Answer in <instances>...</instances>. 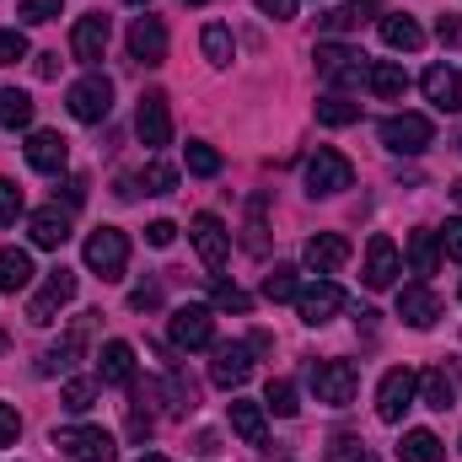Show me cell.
I'll return each instance as SVG.
<instances>
[{"label":"cell","instance_id":"17","mask_svg":"<svg viewBox=\"0 0 462 462\" xmlns=\"http://www.w3.org/2000/svg\"><path fill=\"white\" fill-rule=\"evenodd\" d=\"M65 162H70V140L60 134V129H32V140H27V167L32 172H65Z\"/></svg>","mask_w":462,"mask_h":462},{"label":"cell","instance_id":"57","mask_svg":"<svg viewBox=\"0 0 462 462\" xmlns=\"http://www.w3.org/2000/svg\"><path fill=\"white\" fill-rule=\"evenodd\" d=\"M355 462H376V457H371V452H360V457H355Z\"/></svg>","mask_w":462,"mask_h":462},{"label":"cell","instance_id":"51","mask_svg":"<svg viewBox=\"0 0 462 462\" xmlns=\"http://www.w3.org/2000/svg\"><path fill=\"white\" fill-rule=\"evenodd\" d=\"M360 452H365L360 441H349V436H339V441L328 447V462H355V457H360Z\"/></svg>","mask_w":462,"mask_h":462},{"label":"cell","instance_id":"15","mask_svg":"<svg viewBox=\"0 0 462 462\" xmlns=\"http://www.w3.org/2000/svg\"><path fill=\"white\" fill-rule=\"evenodd\" d=\"M134 129L151 151H162L172 140V108H167V92H145L140 97V114H134Z\"/></svg>","mask_w":462,"mask_h":462},{"label":"cell","instance_id":"41","mask_svg":"<svg viewBox=\"0 0 462 462\" xmlns=\"http://www.w3.org/2000/svg\"><path fill=\"white\" fill-rule=\"evenodd\" d=\"M27 60V32L22 27H0V65H16Z\"/></svg>","mask_w":462,"mask_h":462},{"label":"cell","instance_id":"9","mask_svg":"<svg viewBox=\"0 0 462 462\" xmlns=\"http://www.w3.org/2000/svg\"><path fill=\"white\" fill-rule=\"evenodd\" d=\"M124 263H129V236L118 226H97L87 236V269H92V274L124 280Z\"/></svg>","mask_w":462,"mask_h":462},{"label":"cell","instance_id":"32","mask_svg":"<svg viewBox=\"0 0 462 462\" xmlns=\"http://www.w3.org/2000/svg\"><path fill=\"white\" fill-rule=\"evenodd\" d=\"M360 118V103L349 97V92H323L318 97V124H328V129H345Z\"/></svg>","mask_w":462,"mask_h":462},{"label":"cell","instance_id":"39","mask_svg":"<svg viewBox=\"0 0 462 462\" xmlns=\"http://www.w3.org/2000/svg\"><path fill=\"white\" fill-rule=\"evenodd\" d=\"M189 172H194V178H216V172H221V151L205 145V140H189Z\"/></svg>","mask_w":462,"mask_h":462},{"label":"cell","instance_id":"23","mask_svg":"<svg viewBox=\"0 0 462 462\" xmlns=\"http://www.w3.org/2000/svg\"><path fill=\"white\" fill-rule=\"evenodd\" d=\"M97 382H103V387H129V382H134V345L108 339L103 355H97Z\"/></svg>","mask_w":462,"mask_h":462},{"label":"cell","instance_id":"20","mask_svg":"<svg viewBox=\"0 0 462 462\" xmlns=\"http://www.w3.org/2000/svg\"><path fill=\"white\" fill-rule=\"evenodd\" d=\"M398 318H403L409 328H436L441 296H436L430 285H403V291H398Z\"/></svg>","mask_w":462,"mask_h":462},{"label":"cell","instance_id":"21","mask_svg":"<svg viewBox=\"0 0 462 462\" xmlns=\"http://www.w3.org/2000/svg\"><path fill=\"white\" fill-rule=\"evenodd\" d=\"M420 87H425V97H430L436 114H457L462 108V76L452 70V65H430Z\"/></svg>","mask_w":462,"mask_h":462},{"label":"cell","instance_id":"1","mask_svg":"<svg viewBox=\"0 0 462 462\" xmlns=\"http://www.w3.org/2000/svg\"><path fill=\"white\" fill-rule=\"evenodd\" d=\"M307 382H312L318 403L349 409L355 393H360V365H355V360H312V365H307Z\"/></svg>","mask_w":462,"mask_h":462},{"label":"cell","instance_id":"28","mask_svg":"<svg viewBox=\"0 0 462 462\" xmlns=\"http://www.w3.org/2000/svg\"><path fill=\"white\" fill-rule=\"evenodd\" d=\"M32 253L27 247H0V291L5 296H16V291H27L32 285Z\"/></svg>","mask_w":462,"mask_h":462},{"label":"cell","instance_id":"11","mask_svg":"<svg viewBox=\"0 0 462 462\" xmlns=\"http://www.w3.org/2000/svg\"><path fill=\"white\" fill-rule=\"evenodd\" d=\"M403 274V258H398V247H393V236H371L365 242V269H360V280L371 285V291H393V280Z\"/></svg>","mask_w":462,"mask_h":462},{"label":"cell","instance_id":"14","mask_svg":"<svg viewBox=\"0 0 462 462\" xmlns=\"http://www.w3.org/2000/svg\"><path fill=\"white\" fill-rule=\"evenodd\" d=\"M189 236H194V247H199V258H205V269H221L231 258V231L221 216H194V226H189Z\"/></svg>","mask_w":462,"mask_h":462},{"label":"cell","instance_id":"50","mask_svg":"<svg viewBox=\"0 0 462 462\" xmlns=\"http://www.w3.org/2000/svg\"><path fill=\"white\" fill-rule=\"evenodd\" d=\"M253 5H258L263 16H274V22H291V16H296V0H253Z\"/></svg>","mask_w":462,"mask_h":462},{"label":"cell","instance_id":"40","mask_svg":"<svg viewBox=\"0 0 462 462\" xmlns=\"http://www.w3.org/2000/svg\"><path fill=\"white\" fill-rule=\"evenodd\" d=\"M140 183H145V194H172V189H178V167H167V162H151V167L140 172Z\"/></svg>","mask_w":462,"mask_h":462},{"label":"cell","instance_id":"36","mask_svg":"<svg viewBox=\"0 0 462 462\" xmlns=\"http://www.w3.org/2000/svg\"><path fill=\"white\" fill-rule=\"evenodd\" d=\"M263 409H274L280 420H296V414H301V398H296V382H285V376H274V382H269V393H263Z\"/></svg>","mask_w":462,"mask_h":462},{"label":"cell","instance_id":"37","mask_svg":"<svg viewBox=\"0 0 462 462\" xmlns=\"http://www.w3.org/2000/svg\"><path fill=\"white\" fill-rule=\"evenodd\" d=\"M199 49H205V60H210V65H231V54H236V43H231V27L210 22V27L199 32Z\"/></svg>","mask_w":462,"mask_h":462},{"label":"cell","instance_id":"13","mask_svg":"<svg viewBox=\"0 0 462 462\" xmlns=\"http://www.w3.org/2000/svg\"><path fill=\"white\" fill-rule=\"evenodd\" d=\"M296 307H301V323H307V328H323V323H334V318L345 312V291H339L334 280H318V285H307V291L296 296Z\"/></svg>","mask_w":462,"mask_h":462},{"label":"cell","instance_id":"24","mask_svg":"<svg viewBox=\"0 0 462 462\" xmlns=\"http://www.w3.org/2000/svg\"><path fill=\"white\" fill-rule=\"evenodd\" d=\"M307 263L318 269V274H334V269H345L349 263V242L339 231H318L312 242H307Z\"/></svg>","mask_w":462,"mask_h":462},{"label":"cell","instance_id":"34","mask_svg":"<svg viewBox=\"0 0 462 462\" xmlns=\"http://www.w3.org/2000/svg\"><path fill=\"white\" fill-rule=\"evenodd\" d=\"M376 11H382V0H349L345 11H328V16H323V27H328V32H349V27H360V22H371Z\"/></svg>","mask_w":462,"mask_h":462},{"label":"cell","instance_id":"35","mask_svg":"<svg viewBox=\"0 0 462 462\" xmlns=\"http://www.w3.org/2000/svg\"><path fill=\"white\" fill-rule=\"evenodd\" d=\"M263 296H269V301H296V296H301V274H296L291 263H274V269L263 274Z\"/></svg>","mask_w":462,"mask_h":462},{"label":"cell","instance_id":"58","mask_svg":"<svg viewBox=\"0 0 462 462\" xmlns=\"http://www.w3.org/2000/svg\"><path fill=\"white\" fill-rule=\"evenodd\" d=\"M140 462H167V457H156V452H151V457H140Z\"/></svg>","mask_w":462,"mask_h":462},{"label":"cell","instance_id":"26","mask_svg":"<svg viewBox=\"0 0 462 462\" xmlns=\"http://www.w3.org/2000/svg\"><path fill=\"white\" fill-rule=\"evenodd\" d=\"M231 430L247 441V447H258V452H269V430H263V403H247V398H231Z\"/></svg>","mask_w":462,"mask_h":462},{"label":"cell","instance_id":"19","mask_svg":"<svg viewBox=\"0 0 462 462\" xmlns=\"http://www.w3.org/2000/svg\"><path fill=\"white\" fill-rule=\"evenodd\" d=\"M92 318H97V312H87V318H81V323H76V328L60 339V345L38 355V376H60V371H70V365H76V355H81L87 334H92Z\"/></svg>","mask_w":462,"mask_h":462},{"label":"cell","instance_id":"44","mask_svg":"<svg viewBox=\"0 0 462 462\" xmlns=\"http://www.w3.org/2000/svg\"><path fill=\"white\" fill-rule=\"evenodd\" d=\"M16 216H22V189L11 178H0V226H11Z\"/></svg>","mask_w":462,"mask_h":462},{"label":"cell","instance_id":"55","mask_svg":"<svg viewBox=\"0 0 462 462\" xmlns=\"http://www.w3.org/2000/svg\"><path fill=\"white\" fill-rule=\"evenodd\" d=\"M140 194V178H118V199H134Z\"/></svg>","mask_w":462,"mask_h":462},{"label":"cell","instance_id":"5","mask_svg":"<svg viewBox=\"0 0 462 462\" xmlns=\"http://www.w3.org/2000/svg\"><path fill=\"white\" fill-rule=\"evenodd\" d=\"M414 398H420V376L409 365H393L382 376V387H376V420L382 425H403V414L414 409Z\"/></svg>","mask_w":462,"mask_h":462},{"label":"cell","instance_id":"22","mask_svg":"<svg viewBox=\"0 0 462 462\" xmlns=\"http://www.w3.org/2000/svg\"><path fill=\"white\" fill-rule=\"evenodd\" d=\"M27 231H32V247H65L70 242V210H60V205H43V210H32V221H27Z\"/></svg>","mask_w":462,"mask_h":462},{"label":"cell","instance_id":"33","mask_svg":"<svg viewBox=\"0 0 462 462\" xmlns=\"http://www.w3.org/2000/svg\"><path fill=\"white\" fill-rule=\"evenodd\" d=\"M32 124V97L22 87H5L0 92V129H27Z\"/></svg>","mask_w":462,"mask_h":462},{"label":"cell","instance_id":"18","mask_svg":"<svg viewBox=\"0 0 462 462\" xmlns=\"http://www.w3.org/2000/svg\"><path fill=\"white\" fill-rule=\"evenodd\" d=\"M253 376V345H216V360H210V382L236 393L242 382Z\"/></svg>","mask_w":462,"mask_h":462},{"label":"cell","instance_id":"46","mask_svg":"<svg viewBox=\"0 0 462 462\" xmlns=\"http://www.w3.org/2000/svg\"><path fill=\"white\" fill-rule=\"evenodd\" d=\"M436 236H441V253L462 263V216H457V221H447V231H436Z\"/></svg>","mask_w":462,"mask_h":462},{"label":"cell","instance_id":"4","mask_svg":"<svg viewBox=\"0 0 462 462\" xmlns=\"http://www.w3.org/2000/svg\"><path fill=\"white\" fill-rule=\"evenodd\" d=\"M345 189H355L349 156L334 151V145H318V156L307 162V194H312V199H328V194H345Z\"/></svg>","mask_w":462,"mask_h":462},{"label":"cell","instance_id":"54","mask_svg":"<svg viewBox=\"0 0 462 462\" xmlns=\"http://www.w3.org/2000/svg\"><path fill=\"white\" fill-rule=\"evenodd\" d=\"M87 199V178H65V210H76Z\"/></svg>","mask_w":462,"mask_h":462},{"label":"cell","instance_id":"48","mask_svg":"<svg viewBox=\"0 0 462 462\" xmlns=\"http://www.w3.org/2000/svg\"><path fill=\"white\" fill-rule=\"evenodd\" d=\"M436 38H441L447 49H462V16H441V22H436Z\"/></svg>","mask_w":462,"mask_h":462},{"label":"cell","instance_id":"3","mask_svg":"<svg viewBox=\"0 0 462 462\" xmlns=\"http://www.w3.org/2000/svg\"><path fill=\"white\" fill-rule=\"evenodd\" d=\"M76 301V269H49V280L38 285V296L27 301V323L32 328H49V323H60V312Z\"/></svg>","mask_w":462,"mask_h":462},{"label":"cell","instance_id":"53","mask_svg":"<svg viewBox=\"0 0 462 462\" xmlns=\"http://www.w3.org/2000/svg\"><path fill=\"white\" fill-rule=\"evenodd\" d=\"M32 70H38L43 81H54V76H60V54H32Z\"/></svg>","mask_w":462,"mask_h":462},{"label":"cell","instance_id":"6","mask_svg":"<svg viewBox=\"0 0 462 462\" xmlns=\"http://www.w3.org/2000/svg\"><path fill=\"white\" fill-rule=\"evenodd\" d=\"M318 76L328 81V92H345V87H360L365 81V54L349 49V43H318Z\"/></svg>","mask_w":462,"mask_h":462},{"label":"cell","instance_id":"25","mask_svg":"<svg viewBox=\"0 0 462 462\" xmlns=\"http://www.w3.org/2000/svg\"><path fill=\"white\" fill-rule=\"evenodd\" d=\"M365 87H371L382 103H398V97L409 92V70H403L398 60H376V65H365Z\"/></svg>","mask_w":462,"mask_h":462},{"label":"cell","instance_id":"52","mask_svg":"<svg viewBox=\"0 0 462 462\" xmlns=\"http://www.w3.org/2000/svg\"><path fill=\"white\" fill-rule=\"evenodd\" d=\"M156 301H162V291H156V285H140V291H129V307H134V312H151Z\"/></svg>","mask_w":462,"mask_h":462},{"label":"cell","instance_id":"60","mask_svg":"<svg viewBox=\"0 0 462 462\" xmlns=\"http://www.w3.org/2000/svg\"><path fill=\"white\" fill-rule=\"evenodd\" d=\"M129 5H145V0H129Z\"/></svg>","mask_w":462,"mask_h":462},{"label":"cell","instance_id":"43","mask_svg":"<svg viewBox=\"0 0 462 462\" xmlns=\"http://www.w3.org/2000/svg\"><path fill=\"white\" fill-rule=\"evenodd\" d=\"M16 11H22V22H54V16H65V0H22Z\"/></svg>","mask_w":462,"mask_h":462},{"label":"cell","instance_id":"31","mask_svg":"<svg viewBox=\"0 0 462 462\" xmlns=\"http://www.w3.org/2000/svg\"><path fill=\"white\" fill-rule=\"evenodd\" d=\"M420 403H425V409H436V414H447V409L457 403L452 376H447V371H425V376H420Z\"/></svg>","mask_w":462,"mask_h":462},{"label":"cell","instance_id":"7","mask_svg":"<svg viewBox=\"0 0 462 462\" xmlns=\"http://www.w3.org/2000/svg\"><path fill=\"white\" fill-rule=\"evenodd\" d=\"M382 145L393 151V156H420L430 140H436V124L425 114H393V118H382Z\"/></svg>","mask_w":462,"mask_h":462},{"label":"cell","instance_id":"2","mask_svg":"<svg viewBox=\"0 0 462 462\" xmlns=\"http://www.w3.org/2000/svg\"><path fill=\"white\" fill-rule=\"evenodd\" d=\"M54 452L70 462H118V447L103 425H65V430H54Z\"/></svg>","mask_w":462,"mask_h":462},{"label":"cell","instance_id":"27","mask_svg":"<svg viewBox=\"0 0 462 462\" xmlns=\"http://www.w3.org/2000/svg\"><path fill=\"white\" fill-rule=\"evenodd\" d=\"M382 43L398 49V54H414V49H425V27H420L414 16L393 11V16H382Z\"/></svg>","mask_w":462,"mask_h":462},{"label":"cell","instance_id":"30","mask_svg":"<svg viewBox=\"0 0 462 462\" xmlns=\"http://www.w3.org/2000/svg\"><path fill=\"white\" fill-rule=\"evenodd\" d=\"M436 263H441V236L436 231H409V269L436 274Z\"/></svg>","mask_w":462,"mask_h":462},{"label":"cell","instance_id":"59","mask_svg":"<svg viewBox=\"0 0 462 462\" xmlns=\"http://www.w3.org/2000/svg\"><path fill=\"white\" fill-rule=\"evenodd\" d=\"M183 5H205V0H183Z\"/></svg>","mask_w":462,"mask_h":462},{"label":"cell","instance_id":"38","mask_svg":"<svg viewBox=\"0 0 462 462\" xmlns=\"http://www.w3.org/2000/svg\"><path fill=\"white\" fill-rule=\"evenodd\" d=\"M60 403H65L70 414H87V409L97 403V382H92V376H76V382H65V393H60Z\"/></svg>","mask_w":462,"mask_h":462},{"label":"cell","instance_id":"10","mask_svg":"<svg viewBox=\"0 0 462 462\" xmlns=\"http://www.w3.org/2000/svg\"><path fill=\"white\" fill-rule=\"evenodd\" d=\"M167 339H172V349H210L216 345V312L210 307H178L172 312V323H167Z\"/></svg>","mask_w":462,"mask_h":462},{"label":"cell","instance_id":"8","mask_svg":"<svg viewBox=\"0 0 462 462\" xmlns=\"http://www.w3.org/2000/svg\"><path fill=\"white\" fill-rule=\"evenodd\" d=\"M65 108H70V118H81V124H103V118L114 114V81H108L103 70H92V76H81V81L70 87V97H65Z\"/></svg>","mask_w":462,"mask_h":462},{"label":"cell","instance_id":"47","mask_svg":"<svg viewBox=\"0 0 462 462\" xmlns=\"http://www.w3.org/2000/svg\"><path fill=\"white\" fill-rule=\"evenodd\" d=\"M151 436V414L140 409V393H134V409H129V441H145Z\"/></svg>","mask_w":462,"mask_h":462},{"label":"cell","instance_id":"16","mask_svg":"<svg viewBox=\"0 0 462 462\" xmlns=\"http://www.w3.org/2000/svg\"><path fill=\"white\" fill-rule=\"evenodd\" d=\"M129 60H140V65H162L167 60V22L162 16H134V27H129Z\"/></svg>","mask_w":462,"mask_h":462},{"label":"cell","instance_id":"49","mask_svg":"<svg viewBox=\"0 0 462 462\" xmlns=\"http://www.w3.org/2000/svg\"><path fill=\"white\" fill-rule=\"evenodd\" d=\"M172 236H178L172 221H151V226H145V242H151V247H172Z\"/></svg>","mask_w":462,"mask_h":462},{"label":"cell","instance_id":"12","mask_svg":"<svg viewBox=\"0 0 462 462\" xmlns=\"http://www.w3.org/2000/svg\"><path fill=\"white\" fill-rule=\"evenodd\" d=\"M108 38H114L108 16H103V11H87V16L70 27V54H76L81 65H97V60L108 54Z\"/></svg>","mask_w":462,"mask_h":462},{"label":"cell","instance_id":"45","mask_svg":"<svg viewBox=\"0 0 462 462\" xmlns=\"http://www.w3.org/2000/svg\"><path fill=\"white\" fill-rule=\"evenodd\" d=\"M16 436H22V414L11 403H0V447H16Z\"/></svg>","mask_w":462,"mask_h":462},{"label":"cell","instance_id":"42","mask_svg":"<svg viewBox=\"0 0 462 462\" xmlns=\"http://www.w3.org/2000/svg\"><path fill=\"white\" fill-rule=\"evenodd\" d=\"M216 307H221V312H253V296L236 291V285H226V280H216Z\"/></svg>","mask_w":462,"mask_h":462},{"label":"cell","instance_id":"29","mask_svg":"<svg viewBox=\"0 0 462 462\" xmlns=\"http://www.w3.org/2000/svg\"><path fill=\"white\" fill-rule=\"evenodd\" d=\"M398 462H447V447L436 430H403L398 441Z\"/></svg>","mask_w":462,"mask_h":462},{"label":"cell","instance_id":"56","mask_svg":"<svg viewBox=\"0 0 462 462\" xmlns=\"http://www.w3.org/2000/svg\"><path fill=\"white\" fill-rule=\"evenodd\" d=\"M452 199H457V205H462V183H452Z\"/></svg>","mask_w":462,"mask_h":462}]
</instances>
